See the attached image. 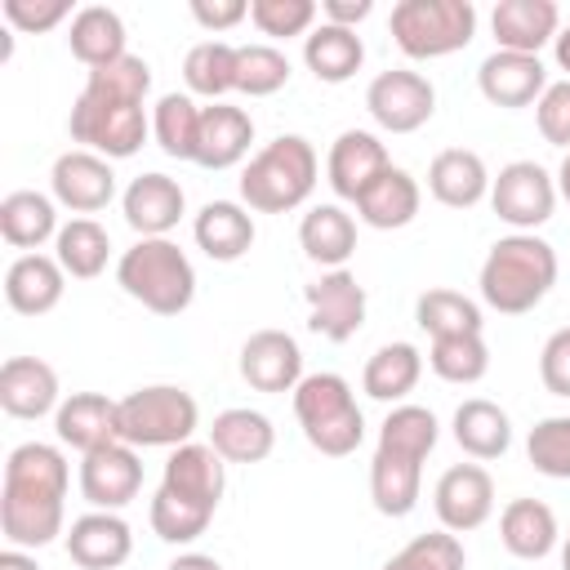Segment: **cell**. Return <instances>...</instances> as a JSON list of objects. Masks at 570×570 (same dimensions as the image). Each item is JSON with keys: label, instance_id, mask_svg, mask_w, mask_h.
Wrapping results in <instances>:
<instances>
[{"label": "cell", "instance_id": "c3c4849f", "mask_svg": "<svg viewBox=\"0 0 570 570\" xmlns=\"http://www.w3.org/2000/svg\"><path fill=\"white\" fill-rule=\"evenodd\" d=\"M316 13L321 9L312 0H249V22L272 40H289V36L312 31Z\"/></svg>", "mask_w": 570, "mask_h": 570}, {"label": "cell", "instance_id": "5b68a950", "mask_svg": "<svg viewBox=\"0 0 570 570\" xmlns=\"http://www.w3.org/2000/svg\"><path fill=\"white\" fill-rule=\"evenodd\" d=\"M116 285L156 316H178L196 298V267L169 236H138L120 263Z\"/></svg>", "mask_w": 570, "mask_h": 570}, {"label": "cell", "instance_id": "b9f144b4", "mask_svg": "<svg viewBox=\"0 0 570 570\" xmlns=\"http://www.w3.org/2000/svg\"><path fill=\"white\" fill-rule=\"evenodd\" d=\"M428 365L436 379L445 383H481L490 370V347L481 334H450V338H432L428 347Z\"/></svg>", "mask_w": 570, "mask_h": 570}, {"label": "cell", "instance_id": "d6986e66", "mask_svg": "<svg viewBox=\"0 0 570 570\" xmlns=\"http://www.w3.org/2000/svg\"><path fill=\"white\" fill-rule=\"evenodd\" d=\"M476 89L485 94V102L494 107H530L543 98L548 89V71L534 53H508V49H494L481 67H476Z\"/></svg>", "mask_w": 570, "mask_h": 570}, {"label": "cell", "instance_id": "ab89813d", "mask_svg": "<svg viewBox=\"0 0 570 570\" xmlns=\"http://www.w3.org/2000/svg\"><path fill=\"white\" fill-rule=\"evenodd\" d=\"M414 321L428 338H450V334H481V307L459 294V289H423L414 303Z\"/></svg>", "mask_w": 570, "mask_h": 570}, {"label": "cell", "instance_id": "91938a15", "mask_svg": "<svg viewBox=\"0 0 570 570\" xmlns=\"http://www.w3.org/2000/svg\"><path fill=\"white\" fill-rule=\"evenodd\" d=\"M561 570H570V534H566V543H561Z\"/></svg>", "mask_w": 570, "mask_h": 570}, {"label": "cell", "instance_id": "7c38bea8", "mask_svg": "<svg viewBox=\"0 0 570 570\" xmlns=\"http://www.w3.org/2000/svg\"><path fill=\"white\" fill-rule=\"evenodd\" d=\"M142 490V463L138 450L125 441H111L102 450L80 454V494L94 512H120Z\"/></svg>", "mask_w": 570, "mask_h": 570}, {"label": "cell", "instance_id": "7bdbcfd3", "mask_svg": "<svg viewBox=\"0 0 570 570\" xmlns=\"http://www.w3.org/2000/svg\"><path fill=\"white\" fill-rule=\"evenodd\" d=\"M436 436H441V423L428 405H392L379 428V445L414 454V459H428L436 450Z\"/></svg>", "mask_w": 570, "mask_h": 570}, {"label": "cell", "instance_id": "7402d4cb", "mask_svg": "<svg viewBox=\"0 0 570 570\" xmlns=\"http://www.w3.org/2000/svg\"><path fill=\"white\" fill-rule=\"evenodd\" d=\"M120 209L138 236H169L178 227V218L187 214V196H183L178 178H169V174H138L125 187Z\"/></svg>", "mask_w": 570, "mask_h": 570}, {"label": "cell", "instance_id": "cb8c5ba5", "mask_svg": "<svg viewBox=\"0 0 570 570\" xmlns=\"http://www.w3.org/2000/svg\"><path fill=\"white\" fill-rule=\"evenodd\" d=\"M67 272L53 254H18L4 272V298L18 316H45L62 303Z\"/></svg>", "mask_w": 570, "mask_h": 570}, {"label": "cell", "instance_id": "2e32d148", "mask_svg": "<svg viewBox=\"0 0 570 570\" xmlns=\"http://www.w3.org/2000/svg\"><path fill=\"white\" fill-rule=\"evenodd\" d=\"M227 459L209 445V441H187L178 450H169L165 459V476H160V490L196 503V508H209L218 512L223 503V490H227Z\"/></svg>", "mask_w": 570, "mask_h": 570}, {"label": "cell", "instance_id": "e0dca14e", "mask_svg": "<svg viewBox=\"0 0 570 570\" xmlns=\"http://www.w3.org/2000/svg\"><path fill=\"white\" fill-rule=\"evenodd\" d=\"M62 543L80 570H120L134 552V530L120 512H85L71 521Z\"/></svg>", "mask_w": 570, "mask_h": 570}, {"label": "cell", "instance_id": "52a82bcc", "mask_svg": "<svg viewBox=\"0 0 570 570\" xmlns=\"http://www.w3.org/2000/svg\"><path fill=\"white\" fill-rule=\"evenodd\" d=\"M387 31L405 58H450L472 45L476 36V4L472 0H401L392 4Z\"/></svg>", "mask_w": 570, "mask_h": 570}, {"label": "cell", "instance_id": "7dc6e473", "mask_svg": "<svg viewBox=\"0 0 570 570\" xmlns=\"http://www.w3.org/2000/svg\"><path fill=\"white\" fill-rule=\"evenodd\" d=\"M525 459L552 481H570V414H548L525 436Z\"/></svg>", "mask_w": 570, "mask_h": 570}, {"label": "cell", "instance_id": "f35d334b", "mask_svg": "<svg viewBox=\"0 0 570 570\" xmlns=\"http://www.w3.org/2000/svg\"><path fill=\"white\" fill-rule=\"evenodd\" d=\"M151 138L169 160H196L200 142V107L191 94H165L151 107Z\"/></svg>", "mask_w": 570, "mask_h": 570}, {"label": "cell", "instance_id": "bcb514c9", "mask_svg": "<svg viewBox=\"0 0 570 570\" xmlns=\"http://www.w3.org/2000/svg\"><path fill=\"white\" fill-rule=\"evenodd\" d=\"M147 517H151L156 539H165V543H196L214 521L209 508H196V503H187V499H178L169 490L151 494V512Z\"/></svg>", "mask_w": 570, "mask_h": 570}, {"label": "cell", "instance_id": "44dd1931", "mask_svg": "<svg viewBox=\"0 0 570 570\" xmlns=\"http://www.w3.org/2000/svg\"><path fill=\"white\" fill-rule=\"evenodd\" d=\"M53 432L62 445H71L80 454L102 450V445L120 441V401H111L102 392H71L53 414Z\"/></svg>", "mask_w": 570, "mask_h": 570}, {"label": "cell", "instance_id": "277c9868", "mask_svg": "<svg viewBox=\"0 0 570 570\" xmlns=\"http://www.w3.org/2000/svg\"><path fill=\"white\" fill-rule=\"evenodd\" d=\"M316 174V147L303 134H281L267 147H258L240 169V200L254 214H289L312 196Z\"/></svg>", "mask_w": 570, "mask_h": 570}, {"label": "cell", "instance_id": "f907efd6", "mask_svg": "<svg viewBox=\"0 0 570 570\" xmlns=\"http://www.w3.org/2000/svg\"><path fill=\"white\" fill-rule=\"evenodd\" d=\"M0 13H4L9 27L27 31V36L49 31V27H58L62 18H76V13H71V0H4Z\"/></svg>", "mask_w": 570, "mask_h": 570}, {"label": "cell", "instance_id": "e575fe53", "mask_svg": "<svg viewBox=\"0 0 570 570\" xmlns=\"http://www.w3.org/2000/svg\"><path fill=\"white\" fill-rule=\"evenodd\" d=\"M450 428H454L459 450L472 454V459H499L512 445V419H508V410L494 405V401H485V396H468L454 410V423Z\"/></svg>", "mask_w": 570, "mask_h": 570}, {"label": "cell", "instance_id": "7a4b0ae2", "mask_svg": "<svg viewBox=\"0 0 570 570\" xmlns=\"http://www.w3.org/2000/svg\"><path fill=\"white\" fill-rule=\"evenodd\" d=\"M67 485L71 468L58 445L22 441L9 450L0 485V530L9 548H45L58 534H67Z\"/></svg>", "mask_w": 570, "mask_h": 570}, {"label": "cell", "instance_id": "484cf974", "mask_svg": "<svg viewBox=\"0 0 570 570\" xmlns=\"http://www.w3.org/2000/svg\"><path fill=\"white\" fill-rule=\"evenodd\" d=\"M428 191L445 209H472V205H481L490 196V169H485V160L476 151L445 147L428 165Z\"/></svg>", "mask_w": 570, "mask_h": 570}, {"label": "cell", "instance_id": "4dcf8cb0", "mask_svg": "<svg viewBox=\"0 0 570 570\" xmlns=\"http://www.w3.org/2000/svg\"><path fill=\"white\" fill-rule=\"evenodd\" d=\"M67 49H71L89 71L120 62V58L129 53V49H125V22H120V13L107 9V4H85V9H76L71 27H67Z\"/></svg>", "mask_w": 570, "mask_h": 570}, {"label": "cell", "instance_id": "1f68e13d", "mask_svg": "<svg viewBox=\"0 0 570 570\" xmlns=\"http://www.w3.org/2000/svg\"><path fill=\"white\" fill-rule=\"evenodd\" d=\"M298 245L312 263L334 272L356 254V223L343 205H312L298 223Z\"/></svg>", "mask_w": 570, "mask_h": 570}, {"label": "cell", "instance_id": "ffe728a7", "mask_svg": "<svg viewBox=\"0 0 570 570\" xmlns=\"http://www.w3.org/2000/svg\"><path fill=\"white\" fill-rule=\"evenodd\" d=\"M0 405L9 419L58 414V370L40 356H9L0 365Z\"/></svg>", "mask_w": 570, "mask_h": 570}, {"label": "cell", "instance_id": "9c48e42d", "mask_svg": "<svg viewBox=\"0 0 570 570\" xmlns=\"http://www.w3.org/2000/svg\"><path fill=\"white\" fill-rule=\"evenodd\" d=\"M490 205L512 232H534L557 209V178L534 160H512L490 178Z\"/></svg>", "mask_w": 570, "mask_h": 570}, {"label": "cell", "instance_id": "d4e9b609", "mask_svg": "<svg viewBox=\"0 0 570 570\" xmlns=\"http://www.w3.org/2000/svg\"><path fill=\"white\" fill-rule=\"evenodd\" d=\"M254 142V120L240 107L209 102L200 107V142H196V165L200 169H232L249 156Z\"/></svg>", "mask_w": 570, "mask_h": 570}, {"label": "cell", "instance_id": "ac0fdd59", "mask_svg": "<svg viewBox=\"0 0 570 570\" xmlns=\"http://www.w3.org/2000/svg\"><path fill=\"white\" fill-rule=\"evenodd\" d=\"M392 160H387V147L379 142V134H370V129H343L338 138H334V147H330V156H325V178H330V187H334V196L338 200H361V191L387 169Z\"/></svg>", "mask_w": 570, "mask_h": 570}, {"label": "cell", "instance_id": "4316f807", "mask_svg": "<svg viewBox=\"0 0 570 570\" xmlns=\"http://www.w3.org/2000/svg\"><path fill=\"white\" fill-rule=\"evenodd\" d=\"M419 205H423V191L414 183L410 169L401 165H387L356 200V214L365 227H379V232H396V227H410L419 218Z\"/></svg>", "mask_w": 570, "mask_h": 570}, {"label": "cell", "instance_id": "8fae6325", "mask_svg": "<svg viewBox=\"0 0 570 570\" xmlns=\"http://www.w3.org/2000/svg\"><path fill=\"white\" fill-rule=\"evenodd\" d=\"M303 298H307L312 334H321L330 343H347L365 325V285L347 267L321 272L312 285H303Z\"/></svg>", "mask_w": 570, "mask_h": 570}, {"label": "cell", "instance_id": "d590c367", "mask_svg": "<svg viewBox=\"0 0 570 570\" xmlns=\"http://www.w3.org/2000/svg\"><path fill=\"white\" fill-rule=\"evenodd\" d=\"M0 236L13 249L40 254L49 236H58V209L45 191H9L0 200Z\"/></svg>", "mask_w": 570, "mask_h": 570}, {"label": "cell", "instance_id": "60d3db41", "mask_svg": "<svg viewBox=\"0 0 570 570\" xmlns=\"http://www.w3.org/2000/svg\"><path fill=\"white\" fill-rule=\"evenodd\" d=\"M183 80H187L191 94L218 102L223 94L236 89V45H227V40H200V45H191L187 58H183Z\"/></svg>", "mask_w": 570, "mask_h": 570}, {"label": "cell", "instance_id": "681fc988", "mask_svg": "<svg viewBox=\"0 0 570 570\" xmlns=\"http://www.w3.org/2000/svg\"><path fill=\"white\" fill-rule=\"evenodd\" d=\"M534 120H539L543 142L570 151V80H552L543 89V98L534 102Z\"/></svg>", "mask_w": 570, "mask_h": 570}, {"label": "cell", "instance_id": "4fadbf2b", "mask_svg": "<svg viewBox=\"0 0 570 570\" xmlns=\"http://www.w3.org/2000/svg\"><path fill=\"white\" fill-rule=\"evenodd\" d=\"M432 508L441 517V530L468 534V530L485 525L494 512V476L481 463H454L441 472V481L432 490Z\"/></svg>", "mask_w": 570, "mask_h": 570}, {"label": "cell", "instance_id": "f546056e", "mask_svg": "<svg viewBox=\"0 0 570 570\" xmlns=\"http://www.w3.org/2000/svg\"><path fill=\"white\" fill-rule=\"evenodd\" d=\"M499 539L512 557L521 561H543L561 530H557V512L543 503V499H512L503 512H499Z\"/></svg>", "mask_w": 570, "mask_h": 570}, {"label": "cell", "instance_id": "db71d44e", "mask_svg": "<svg viewBox=\"0 0 570 570\" xmlns=\"http://www.w3.org/2000/svg\"><path fill=\"white\" fill-rule=\"evenodd\" d=\"M321 13H325V22H334V27H352V31H356V22H365V18L374 13V4H370V0H325Z\"/></svg>", "mask_w": 570, "mask_h": 570}, {"label": "cell", "instance_id": "74e56055", "mask_svg": "<svg viewBox=\"0 0 570 570\" xmlns=\"http://www.w3.org/2000/svg\"><path fill=\"white\" fill-rule=\"evenodd\" d=\"M53 258L62 263L67 276L94 281V276H102V267H107V258H111V236H107V227L94 223V218H71V223H62L58 236H53Z\"/></svg>", "mask_w": 570, "mask_h": 570}, {"label": "cell", "instance_id": "603a6c76", "mask_svg": "<svg viewBox=\"0 0 570 570\" xmlns=\"http://www.w3.org/2000/svg\"><path fill=\"white\" fill-rule=\"evenodd\" d=\"M490 31L499 49L539 58V49L561 31V9L552 0H499L490 13Z\"/></svg>", "mask_w": 570, "mask_h": 570}, {"label": "cell", "instance_id": "6f0895ef", "mask_svg": "<svg viewBox=\"0 0 570 570\" xmlns=\"http://www.w3.org/2000/svg\"><path fill=\"white\" fill-rule=\"evenodd\" d=\"M552 53H557V67L566 71V80H570V22L557 31V40H552Z\"/></svg>", "mask_w": 570, "mask_h": 570}, {"label": "cell", "instance_id": "f5cc1de1", "mask_svg": "<svg viewBox=\"0 0 570 570\" xmlns=\"http://www.w3.org/2000/svg\"><path fill=\"white\" fill-rule=\"evenodd\" d=\"M191 18L218 36V31H232L240 18H249V4L245 0H191Z\"/></svg>", "mask_w": 570, "mask_h": 570}, {"label": "cell", "instance_id": "816d5d0a", "mask_svg": "<svg viewBox=\"0 0 570 570\" xmlns=\"http://www.w3.org/2000/svg\"><path fill=\"white\" fill-rule=\"evenodd\" d=\"M539 379L552 396H570V325L552 330L539 352Z\"/></svg>", "mask_w": 570, "mask_h": 570}, {"label": "cell", "instance_id": "30bf717a", "mask_svg": "<svg viewBox=\"0 0 570 570\" xmlns=\"http://www.w3.org/2000/svg\"><path fill=\"white\" fill-rule=\"evenodd\" d=\"M365 111L374 116L379 129L387 134H414L432 120L436 111V89L428 76L419 71H405V67H392V71H379L365 89Z\"/></svg>", "mask_w": 570, "mask_h": 570}, {"label": "cell", "instance_id": "f1b7e54d", "mask_svg": "<svg viewBox=\"0 0 570 570\" xmlns=\"http://www.w3.org/2000/svg\"><path fill=\"white\" fill-rule=\"evenodd\" d=\"M191 236L214 263H236L254 245V214L236 200H209V205H200Z\"/></svg>", "mask_w": 570, "mask_h": 570}, {"label": "cell", "instance_id": "9a60e30c", "mask_svg": "<svg viewBox=\"0 0 570 570\" xmlns=\"http://www.w3.org/2000/svg\"><path fill=\"white\" fill-rule=\"evenodd\" d=\"M240 379L254 392H294L303 383V352L285 330H254L240 343Z\"/></svg>", "mask_w": 570, "mask_h": 570}, {"label": "cell", "instance_id": "836d02e7", "mask_svg": "<svg viewBox=\"0 0 570 570\" xmlns=\"http://www.w3.org/2000/svg\"><path fill=\"white\" fill-rule=\"evenodd\" d=\"M209 445L227 459V463H263L276 445V428L267 414L249 410V405H236V410H223L209 428Z\"/></svg>", "mask_w": 570, "mask_h": 570}, {"label": "cell", "instance_id": "11a10c76", "mask_svg": "<svg viewBox=\"0 0 570 570\" xmlns=\"http://www.w3.org/2000/svg\"><path fill=\"white\" fill-rule=\"evenodd\" d=\"M165 570H223L218 557H205V552H178Z\"/></svg>", "mask_w": 570, "mask_h": 570}, {"label": "cell", "instance_id": "9f6ffc18", "mask_svg": "<svg viewBox=\"0 0 570 570\" xmlns=\"http://www.w3.org/2000/svg\"><path fill=\"white\" fill-rule=\"evenodd\" d=\"M0 570H40V566H36V557L27 548H4L0 552Z\"/></svg>", "mask_w": 570, "mask_h": 570}, {"label": "cell", "instance_id": "3957f363", "mask_svg": "<svg viewBox=\"0 0 570 570\" xmlns=\"http://www.w3.org/2000/svg\"><path fill=\"white\" fill-rule=\"evenodd\" d=\"M481 298L503 316L534 312L557 285V249L534 232L499 236L481 263Z\"/></svg>", "mask_w": 570, "mask_h": 570}, {"label": "cell", "instance_id": "f6af8a7d", "mask_svg": "<svg viewBox=\"0 0 570 570\" xmlns=\"http://www.w3.org/2000/svg\"><path fill=\"white\" fill-rule=\"evenodd\" d=\"M463 566H468V552L450 530L414 534L396 557L383 561V570H463Z\"/></svg>", "mask_w": 570, "mask_h": 570}, {"label": "cell", "instance_id": "5bb4252c", "mask_svg": "<svg viewBox=\"0 0 570 570\" xmlns=\"http://www.w3.org/2000/svg\"><path fill=\"white\" fill-rule=\"evenodd\" d=\"M49 187H53V200L67 205L71 214H98L111 205L116 196V174H111V160L98 156V151H85V147H71L53 160L49 169Z\"/></svg>", "mask_w": 570, "mask_h": 570}, {"label": "cell", "instance_id": "680465c9", "mask_svg": "<svg viewBox=\"0 0 570 570\" xmlns=\"http://www.w3.org/2000/svg\"><path fill=\"white\" fill-rule=\"evenodd\" d=\"M557 196L570 200V151H566V160H561V169H557Z\"/></svg>", "mask_w": 570, "mask_h": 570}, {"label": "cell", "instance_id": "8992f818", "mask_svg": "<svg viewBox=\"0 0 570 570\" xmlns=\"http://www.w3.org/2000/svg\"><path fill=\"white\" fill-rule=\"evenodd\" d=\"M294 419L307 445L321 450L325 459H347L365 441V414L352 396V383L330 370L303 374V383L294 387Z\"/></svg>", "mask_w": 570, "mask_h": 570}, {"label": "cell", "instance_id": "8d00e7d4", "mask_svg": "<svg viewBox=\"0 0 570 570\" xmlns=\"http://www.w3.org/2000/svg\"><path fill=\"white\" fill-rule=\"evenodd\" d=\"M419 374H423V352H419L414 343H383V347L365 361L361 387H365V396H374V401H405V396L414 392Z\"/></svg>", "mask_w": 570, "mask_h": 570}, {"label": "cell", "instance_id": "6da1fadb", "mask_svg": "<svg viewBox=\"0 0 570 570\" xmlns=\"http://www.w3.org/2000/svg\"><path fill=\"white\" fill-rule=\"evenodd\" d=\"M147 89H151V67L138 53H125L120 62L89 71L67 116L71 138L107 160H129L151 134V116L142 107Z\"/></svg>", "mask_w": 570, "mask_h": 570}, {"label": "cell", "instance_id": "ee69618b", "mask_svg": "<svg viewBox=\"0 0 570 570\" xmlns=\"http://www.w3.org/2000/svg\"><path fill=\"white\" fill-rule=\"evenodd\" d=\"M289 85V58L276 45H236V94L267 98Z\"/></svg>", "mask_w": 570, "mask_h": 570}, {"label": "cell", "instance_id": "83f0119b", "mask_svg": "<svg viewBox=\"0 0 570 570\" xmlns=\"http://www.w3.org/2000/svg\"><path fill=\"white\" fill-rule=\"evenodd\" d=\"M419 490H423V459L374 445V459H370V499H374V508L383 517H410L414 503H419Z\"/></svg>", "mask_w": 570, "mask_h": 570}, {"label": "cell", "instance_id": "ba28073f", "mask_svg": "<svg viewBox=\"0 0 570 570\" xmlns=\"http://www.w3.org/2000/svg\"><path fill=\"white\" fill-rule=\"evenodd\" d=\"M200 423L196 396L178 383H151L120 401V441L134 450H178Z\"/></svg>", "mask_w": 570, "mask_h": 570}, {"label": "cell", "instance_id": "d6a6232c", "mask_svg": "<svg viewBox=\"0 0 570 570\" xmlns=\"http://www.w3.org/2000/svg\"><path fill=\"white\" fill-rule=\"evenodd\" d=\"M303 62H307V71H312L316 80L343 85V80H352V76L361 71L365 45H361V36H356L352 27L321 22V27H312V31L303 36Z\"/></svg>", "mask_w": 570, "mask_h": 570}]
</instances>
